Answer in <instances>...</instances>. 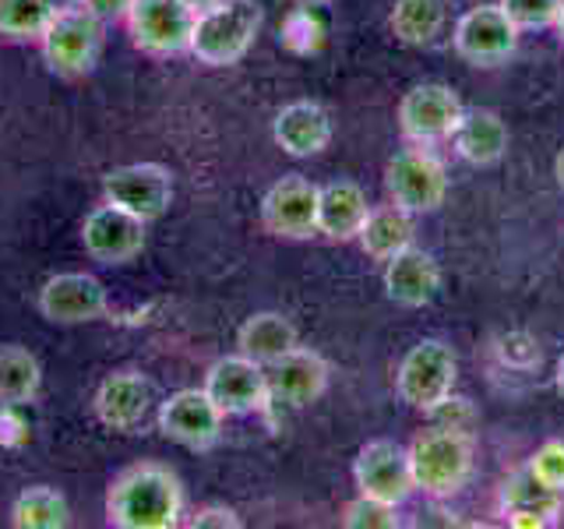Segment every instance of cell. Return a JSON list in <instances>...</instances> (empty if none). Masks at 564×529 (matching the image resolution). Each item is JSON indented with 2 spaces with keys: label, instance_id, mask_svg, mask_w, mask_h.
Here are the masks:
<instances>
[{
  "label": "cell",
  "instance_id": "obj_16",
  "mask_svg": "<svg viewBox=\"0 0 564 529\" xmlns=\"http://www.w3.org/2000/svg\"><path fill=\"white\" fill-rule=\"evenodd\" d=\"M110 311L106 287L88 272L50 276L40 290V314L53 325H88Z\"/></svg>",
  "mask_w": 564,
  "mask_h": 529
},
{
  "label": "cell",
  "instance_id": "obj_9",
  "mask_svg": "<svg viewBox=\"0 0 564 529\" xmlns=\"http://www.w3.org/2000/svg\"><path fill=\"white\" fill-rule=\"evenodd\" d=\"M452 46L473 67H501L519 46V25L505 14L501 4L469 8L455 22Z\"/></svg>",
  "mask_w": 564,
  "mask_h": 529
},
{
  "label": "cell",
  "instance_id": "obj_2",
  "mask_svg": "<svg viewBox=\"0 0 564 529\" xmlns=\"http://www.w3.org/2000/svg\"><path fill=\"white\" fill-rule=\"evenodd\" d=\"M405 449H410L413 484L416 490L427 494L431 501H448L469 484L473 463H476L473 431L431 423V428L416 431V438Z\"/></svg>",
  "mask_w": 564,
  "mask_h": 529
},
{
  "label": "cell",
  "instance_id": "obj_34",
  "mask_svg": "<svg viewBox=\"0 0 564 529\" xmlns=\"http://www.w3.org/2000/svg\"><path fill=\"white\" fill-rule=\"evenodd\" d=\"M131 4H134V0H82V8L93 14V18H99L102 25L123 22V18H128V11H131Z\"/></svg>",
  "mask_w": 564,
  "mask_h": 529
},
{
  "label": "cell",
  "instance_id": "obj_18",
  "mask_svg": "<svg viewBox=\"0 0 564 529\" xmlns=\"http://www.w3.org/2000/svg\"><path fill=\"white\" fill-rule=\"evenodd\" d=\"M152 402H155L152 378L128 367V370H113V375H106L99 381L96 396H93V410L102 428L134 431V428H141V420L149 417Z\"/></svg>",
  "mask_w": 564,
  "mask_h": 529
},
{
  "label": "cell",
  "instance_id": "obj_4",
  "mask_svg": "<svg viewBox=\"0 0 564 529\" xmlns=\"http://www.w3.org/2000/svg\"><path fill=\"white\" fill-rule=\"evenodd\" d=\"M458 357L445 339H420L395 370V396L410 410L431 413L455 392Z\"/></svg>",
  "mask_w": 564,
  "mask_h": 529
},
{
  "label": "cell",
  "instance_id": "obj_39",
  "mask_svg": "<svg viewBox=\"0 0 564 529\" xmlns=\"http://www.w3.org/2000/svg\"><path fill=\"white\" fill-rule=\"evenodd\" d=\"M554 385H557V392L564 396V357L557 360V375H554Z\"/></svg>",
  "mask_w": 564,
  "mask_h": 529
},
{
  "label": "cell",
  "instance_id": "obj_31",
  "mask_svg": "<svg viewBox=\"0 0 564 529\" xmlns=\"http://www.w3.org/2000/svg\"><path fill=\"white\" fill-rule=\"evenodd\" d=\"M498 4L519 25V32H536V29H554L564 0H498Z\"/></svg>",
  "mask_w": 564,
  "mask_h": 529
},
{
  "label": "cell",
  "instance_id": "obj_17",
  "mask_svg": "<svg viewBox=\"0 0 564 529\" xmlns=\"http://www.w3.org/2000/svg\"><path fill=\"white\" fill-rule=\"evenodd\" d=\"M264 370H269L272 402L290 406V410H304V406L317 402L328 392V381H332L328 360L311 346H293L286 357H279Z\"/></svg>",
  "mask_w": 564,
  "mask_h": 529
},
{
  "label": "cell",
  "instance_id": "obj_6",
  "mask_svg": "<svg viewBox=\"0 0 564 529\" xmlns=\"http://www.w3.org/2000/svg\"><path fill=\"white\" fill-rule=\"evenodd\" d=\"M40 50L53 75L82 78L102 57V22L85 8L53 14L46 32L40 35Z\"/></svg>",
  "mask_w": 564,
  "mask_h": 529
},
{
  "label": "cell",
  "instance_id": "obj_19",
  "mask_svg": "<svg viewBox=\"0 0 564 529\" xmlns=\"http://www.w3.org/2000/svg\"><path fill=\"white\" fill-rule=\"evenodd\" d=\"M441 290V264L431 251L410 244L384 261V293L399 307H427Z\"/></svg>",
  "mask_w": 564,
  "mask_h": 529
},
{
  "label": "cell",
  "instance_id": "obj_20",
  "mask_svg": "<svg viewBox=\"0 0 564 529\" xmlns=\"http://www.w3.org/2000/svg\"><path fill=\"white\" fill-rule=\"evenodd\" d=\"M272 138H275V145L293 159L322 155L332 145V117L322 102L296 99L275 114Z\"/></svg>",
  "mask_w": 564,
  "mask_h": 529
},
{
  "label": "cell",
  "instance_id": "obj_22",
  "mask_svg": "<svg viewBox=\"0 0 564 529\" xmlns=\"http://www.w3.org/2000/svg\"><path fill=\"white\" fill-rule=\"evenodd\" d=\"M498 508L501 516H536L546 526H557L564 516V494L546 487L540 476L522 463L519 469H511L505 476V484L498 487Z\"/></svg>",
  "mask_w": 564,
  "mask_h": 529
},
{
  "label": "cell",
  "instance_id": "obj_10",
  "mask_svg": "<svg viewBox=\"0 0 564 529\" xmlns=\"http://www.w3.org/2000/svg\"><path fill=\"white\" fill-rule=\"evenodd\" d=\"M352 484H357V494H367V498H378L388 505L410 501V494L416 490L410 449L392 438L367 441L357 458H352Z\"/></svg>",
  "mask_w": 564,
  "mask_h": 529
},
{
  "label": "cell",
  "instance_id": "obj_37",
  "mask_svg": "<svg viewBox=\"0 0 564 529\" xmlns=\"http://www.w3.org/2000/svg\"><path fill=\"white\" fill-rule=\"evenodd\" d=\"M554 176H557V187L564 191V149H561L557 159H554Z\"/></svg>",
  "mask_w": 564,
  "mask_h": 529
},
{
  "label": "cell",
  "instance_id": "obj_12",
  "mask_svg": "<svg viewBox=\"0 0 564 529\" xmlns=\"http://www.w3.org/2000/svg\"><path fill=\"white\" fill-rule=\"evenodd\" d=\"M202 388L226 417H251L272 402L269 370H264L261 364H254L251 357H243V353L219 357L208 367Z\"/></svg>",
  "mask_w": 564,
  "mask_h": 529
},
{
  "label": "cell",
  "instance_id": "obj_38",
  "mask_svg": "<svg viewBox=\"0 0 564 529\" xmlns=\"http://www.w3.org/2000/svg\"><path fill=\"white\" fill-rule=\"evenodd\" d=\"M290 4H296V8H328L332 4V0H290Z\"/></svg>",
  "mask_w": 564,
  "mask_h": 529
},
{
  "label": "cell",
  "instance_id": "obj_26",
  "mask_svg": "<svg viewBox=\"0 0 564 529\" xmlns=\"http://www.w3.org/2000/svg\"><path fill=\"white\" fill-rule=\"evenodd\" d=\"M448 22V0H395L388 29L402 46H431Z\"/></svg>",
  "mask_w": 564,
  "mask_h": 529
},
{
  "label": "cell",
  "instance_id": "obj_13",
  "mask_svg": "<svg viewBox=\"0 0 564 529\" xmlns=\"http://www.w3.org/2000/svg\"><path fill=\"white\" fill-rule=\"evenodd\" d=\"M102 202H113L138 219H159L173 202V173L159 163H128L102 176Z\"/></svg>",
  "mask_w": 564,
  "mask_h": 529
},
{
  "label": "cell",
  "instance_id": "obj_35",
  "mask_svg": "<svg viewBox=\"0 0 564 529\" xmlns=\"http://www.w3.org/2000/svg\"><path fill=\"white\" fill-rule=\"evenodd\" d=\"M43 4L50 8V14H61V11H75V8H82V0H43Z\"/></svg>",
  "mask_w": 564,
  "mask_h": 529
},
{
  "label": "cell",
  "instance_id": "obj_3",
  "mask_svg": "<svg viewBox=\"0 0 564 529\" xmlns=\"http://www.w3.org/2000/svg\"><path fill=\"white\" fill-rule=\"evenodd\" d=\"M258 0H223V4L198 14L191 35V57L205 67H229L247 57L261 32Z\"/></svg>",
  "mask_w": 564,
  "mask_h": 529
},
{
  "label": "cell",
  "instance_id": "obj_40",
  "mask_svg": "<svg viewBox=\"0 0 564 529\" xmlns=\"http://www.w3.org/2000/svg\"><path fill=\"white\" fill-rule=\"evenodd\" d=\"M554 32H557V40H561V46H564V8H561L557 22H554Z\"/></svg>",
  "mask_w": 564,
  "mask_h": 529
},
{
  "label": "cell",
  "instance_id": "obj_24",
  "mask_svg": "<svg viewBox=\"0 0 564 529\" xmlns=\"http://www.w3.org/2000/svg\"><path fill=\"white\" fill-rule=\"evenodd\" d=\"M293 346H300L296 325L279 311H258L237 328V353L251 357L261 367H269L279 357H286Z\"/></svg>",
  "mask_w": 564,
  "mask_h": 529
},
{
  "label": "cell",
  "instance_id": "obj_30",
  "mask_svg": "<svg viewBox=\"0 0 564 529\" xmlns=\"http://www.w3.org/2000/svg\"><path fill=\"white\" fill-rule=\"evenodd\" d=\"M343 526L346 529H399V505H388L378 498H367V494H357L346 508H343Z\"/></svg>",
  "mask_w": 564,
  "mask_h": 529
},
{
  "label": "cell",
  "instance_id": "obj_11",
  "mask_svg": "<svg viewBox=\"0 0 564 529\" xmlns=\"http://www.w3.org/2000/svg\"><path fill=\"white\" fill-rule=\"evenodd\" d=\"M159 431L170 441L184 445L191 452H205L212 445H219L226 413L219 410L205 388H181L170 399L159 402Z\"/></svg>",
  "mask_w": 564,
  "mask_h": 529
},
{
  "label": "cell",
  "instance_id": "obj_14",
  "mask_svg": "<svg viewBox=\"0 0 564 529\" xmlns=\"http://www.w3.org/2000/svg\"><path fill=\"white\" fill-rule=\"evenodd\" d=\"M85 255L99 264H128L145 251V219L131 216L113 202H102L82 223Z\"/></svg>",
  "mask_w": 564,
  "mask_h": 529
},
{
  "label": "cell",
  "instance_id": "obj_23",
  "mask_svg": "<svg viewBox=\"0 0 564 529\" xmlns=\"http://www.w3.org/2000/svg\"><path fill=\"white\" fill-rule=\"evenodd\" d=\"M508 141H511V134H508V123L501 120V114L484 110V106L466 110L452 134V145H455L458 159H466L469 166L501 163L508 152Z\"/></svg>",
  "mask_w": 564,
  "mask_h": 529
},
{
  "label": "cell",
  "instance_id": "obj_8",
  "mask_svg": "<svg viewBox=\"0 0 564 529\" xmlns=\"http://www.w3.org/2000/svg\"><path fill=\"white\" fill-rule=\"evenodd\" d=\"M466 106L448 85L441 82H423L413 85L410 93L399 99V131L405 141L413 145H441V141H452L458 120H463Z\"/></svg>",
  "mask_w": 564,
  "mask_h": 529
},
{
  "label": "cell",
  "instance_id": "obj_28",
  "mask_svg": "<svg viewBox=\"0 0 564 529\" xmlns=\"http://www.w3.org/2000/svg\"><path fill=\"white\" fill-rule=\"evenodd\" d=\"M43 367L25 346H0V406H29L40 396Z\"/></svg>",
  "mask_w": 564,
  "mask_h": 529
},
{
  "label": "cell",
  "instance_id": "obj_29",
  "mask_svg": "<svg viewBox=\"0 0 564 529\" xmlns=\"http://www.w3.org/2000/svg\"><path fill=\"white\" fill-rule=\"evenodd\" d=\"M50 18L43 0H0V35L11 43H40Z\"/></svg>",
  "mask_w": 564,
  "mask_h": 529
},
{
  "label": "cell",
  "instance_id": "obj_36",
  "mask_svg": "<svg viewBox=\"0 0 564 529\" xmlns=\"http://www.w3.org/2000/svg\"><path fill=\"white\" fill-rule=\"evenodd\" d=\"M184 4L194 11V14H202V11H208V8H216V4H223V0H184Z\"/></svg>",
  "mask_w": 564,
  "mask_h": 529
},
{
  "label": "cell",
  "instance_id": "obj_27",
  "mask_svg": "<svg viewBox=\"0 0 564 529\" xmlns=\"http://www.w3.org/2000/svg\"><path fill=\"white\" fill-rule=\"evenodd\" d=\"M11 526L18 529H64L70 526V505L57 487H25L11 505Z\"/></svg>",
  "mask_w": 564,
  "mask_h": 529
},
{
  "label": "cell",
  "instance_id": "obj_25",
  "mask_svg": "<svg viewBox=\"0 0 564 529\" xmlns=\"http://www.w3.org/2000/svg\"><path fill=\"white\" fill-rule=\"evenodd\" d=\"M413 219L416 216H410V212L399 208L395 202L370 205L367 219H364L360 234H357V244L364 247V255L375 258V261L395 258L399 251H405V247L413 244V234H416Z\"/></svg>",
  "mask_w": 564,
  "mask_h": 529
},
{
  "label": "cell",
  "instance_id": "obj_21",
  "mask_svg": "<svg viewBox=\"0 0 564 529\" xmlns=\"http://www.w3.org/2000/svg\"><path fill=\"white\" fill-rule=\"evenodd\" d=\"M367 212H370L367 191L357 181L339 176V181H328L317 187V234L325 240H335V244L357 240Z\"/></svg>",
  "mask_w": 564,
  "mask_h": 529
},
{
  "label": "cell",
  "instance_id": "obj_7",
  "mask_svg": "<svg viewBox=\"0 0 564 529\" xmlns=\"http://www.w3.org/2000/svg\"><path fill=\"white\" fill-rule=\"evenodd\" d=\"M194 14L184 0H134L123 25L131 32V43L145 50L149 57H184L191 53Z\"/></svg>",
  "mask_w": 564,
  "mask_h": 529
},
{
  "label": "cell",
  "instance_id": "obj_15",
  "mask_svg": "<svg viewBox=\"0 0 564 529\" xmlns=\"http://www.w3.org/2000/svg\"><path fill=\"white\" fill-rule=\"evenodd\" d=\"M261 226L282 240H307L317 234V184L307 176L286 173L264 191Z\"/></svg>",
  "mask_w": 564,
  "mask_h": 529
},
{
  "label": "cell",
  "instance_id": "obj_1",
  "mask_svg": "<svg viewBox=\"0 0 564 529\" xmlns=\"http://www.w3.org/2000/svg\"><path fill=\"white\" fill-rule=\"evenodd\" d=\"M106 522L117 529H173L184 522V484L163 463L128 466L106 490Z\"/></svg>",
  "mask_w": 564,
  "mask_h": 529
},
{
  "label": "cell",
  "instance_id": "obj_5",
  "mask_svg": "<svg viewBox=\"0 0 564 529\" xmlns=\"http://www.w3.org/2000/svg\"><path fill=\"white\" fill-rule=\"evenodd\" d=\"M384 191L388 202H395L410 216H431L448 198V170L427 145H413L388 159Z\"/></svg>",
  "mask_w": 564,
  "mask_h": 529
},
{
  "label": "cell",
  "instance_id": "obj_33",
  "mask_svg": "<svg viewBox=\"0 0 564 529\" xmlns=\"http://www.w3.org/2000/svg\"><path fill=\"white\" fill-rule=\"evenodd\" d=\"M187 526L191 529H240L243 519L237 516L234 508H226V505H205V508H198L187 519Z\"/></svg>",
  "mask_w": 564,
  "mask_h": 529
},
{
  "label": "cell",
  "instance_id": "obj_32",
  "mask_svg": "<svg viewBox=\"0 0 564 529\" xmlns=\"http://www.w3.org/2000/svg\"><path fill=\"white\" fill-rule=\"evenodd\" d=\"M529 469H533L546 487L564 494V441H543V445L529 455Z\"/></svg>",
  "mask_w": 564,
  "mask_h": 529
}]
</instances>
